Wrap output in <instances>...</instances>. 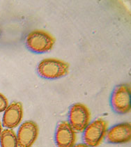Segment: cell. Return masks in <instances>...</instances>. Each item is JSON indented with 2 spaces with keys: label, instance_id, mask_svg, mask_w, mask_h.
<instances>
[{
  "label": "cell",
  "instance_id": "6da1fadb",
  "mask_svg": "<svg viewBox=\"0 0 131 147\" xmlns=\"http://www.w3.org/2000/svg\"><path fill=\"white\" fill-rule=\"evenodd\" d=\"M68 68L69 66L64 61L56 59H45L39 63L37 73L45 79L56 80L66 76Z\"/></svg>",
  "mask_w": 131,
  "mask_h": 147
},
{
  "label": "cell",
  "instance_id": "7a4b0ae2",
  "mask_svg": "<svg viewBox=\"0 0 131 147\" xmlns=\"http://www.w3.org/2000/svg\"><path fill=\"white\" fill-rule=\"evenodd\" d=\"M55 38L45 31L34 30L27 36L25 43L30 51L35 53H45L52 50Z\"/></svg>",
  "mask_w": 131,
  "mask_h": 147
},
{
  "label": "cell",
  "instance_id": "3957f363",
  "mask_svg": "<svg viewBox=\"0 0 131 147\" xmlns=\"http://www.w3.org/2000/svg\"><path fill=\"white\" fill-rule=\"evenodd\" d=\"M131 94L129 85L122 84L114 89L111 96V106L116 113L126 114L130 111Z\"/></svg>",
  "mask_w": 131,
  "mask_h": 147
},
{
  "label": "cell",
  "instance_id": "277c9868",
  "mask_svg": "<svg viewBox=\"0 0 131 147\" xmlns=\"http://www.w3.org/2000/svg\"><path fill=\"white\" fill-rule=\"evenodd\" d=\"M107 123L101 119H96L89 123L83 133V141L89 147L98 146L105 136Z\"/></svg>",
  "mask_w": 131,
  "mask_h": 147
},
{
  "label": "cell",
  "instance_id": "5b68a950",
  "mask_svg": "<svg viewBox=\"0 0 131 147\" xmlns=\"http://www.w3.org/2000/svg\"><path fill=\"white\" fill-rule=\"evenodd\" d=\"M89 120L90 113L84 105L75 103L70 107L68 112V123L75 131H84L89 125Z\"/></svg>",
  "mask_w": 131,
  "mask_h": 147
},
{
  "label": "cell",
  "instance_id": "8992f818",
  "mask_svg": "<svg viewBox=\"0 0 131 147\" xmlns=\"http://www.w3.org/2000/svg\"><path fill=\"white\" fill-rule=\"evenodd\" d=\"M38 128L32 121L24 122L18 131L17 140L19 147H31L36 140Z\"/></svg>",
  "mask_w": 131,
  "mask_h": 147
},
{
  "label": "cell",
  "instance_id": "52a82bcc",
  "mask_svg": "<svg viewBox=\"0 0 131 147\" xmlns=\"http://www.w3.org/2000/svg\"><path fill=\"white\" fill-rule=\"evenodd\" d=\"M75 140V130L68 122L63 121L58 124L55 133V143L57 147H73Z\"/></svg>",
  "mask_w": 131,
  "mask_h": 147
},
{
  "label": "cell",
  "instance_id": "ba28073f",
  "mask_svg": "<svg viewBox=\"0 0 131 147\" xmlns=\"http://www.w3.org/2000/svg\"><path fill=\"white\" fill-rule=\"evenodd\" d=\"M131 140V126L129 123L117 124L108 130L106 140L111 144L128 143Z\"/></svg>",
  "mask_w": 131,
  "mask_h": 147
},
{
  "label": "cell",
  "instance_id": "9c48e42d",
  "mask_svg": "<svg viewBox=\"0 0 131 147\" xmlns=\"http://www.w3.org/2000/svg\"><path fill=\"white\" fill-rule=\"evenodd\" d=\"M23 117V109L20 102H14L10 104L4 110L2 119V125L11 129L17 127L20 123Z\"/></svg>",
  "mask_w": 131,
  "mask_h": 147
},
{
  "label": "cell",
  "instance_id": "30bf717a",
  "mask_svg": "<svg viewBox=\"0 0 131 147\" xmlns=\"http://www.w3.org/2000/svg\"><path fill=\"white\" fill-rule=\"evenodd\" d=\"M1 147H19L18 144L17 135L11 129L2 130L0 135Z\"/></svg>",
  "mask_w": 131,
  "mask_h": 147
},
{
  "label": "cell",
  "instance_id": "8fae6325",
  "mask_svg": "<svg viewBox=\"0 0 131 147\" xmlns=\"http://www.w3.org/2000/svg\"><path fill=\"white\" fill-rule=\"evenodd\" d=\"M8 106H9V101L7 98L0 93V112H4Z\"/></svg>",
  "mask_w": 131,
  "mask_h": 147
},
{
  "label": "cell",
  "instance_id": "7c38bea8",
  "mask_svg": "<svg viewBox=\"0 0 131 147\" xmlns=\"http://www.w3.org/2000/svg\"><path fill=\"white\" fill-rule=\"evenodd\" d=\"M73 147H89L88 146H86L85 144H78L77 145H74Z\"/></svg>",
  "mask_w": 131,
  "mask_h": 147
},
{
  "label": "cell",
  "instance_id": "4fadbf2b",
  "mask_svg": "<svg viewBox=\"0 0 131 147\" xmlns=\"http://www.w3.org/2000/svg\"><path fill=\"white\" fill-rule=\"evenodd\" d=\"M1 132H2V126H1V123L0 122V135H1Z\"/></svg>",
  "mask_w": 131,
  "mask_h": 147
}]
</instances>
